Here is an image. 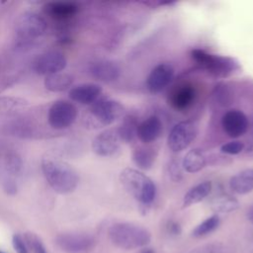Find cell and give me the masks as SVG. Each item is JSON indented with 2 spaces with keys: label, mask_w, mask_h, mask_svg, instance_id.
Returning a JSON list of instances; mask_svg holds the SVG:
<instances>
[{
  "label": "cell",
  "mask_w": 253,
  "mask_h": 253,
  "mask_svg": "<svg viewBox=\"0 0 253 253\" xmlns=\"http://www.w3.org/2000/svg\"><path fill=\"white\" fill-rule=\"evenodd\" d=\"M124 106L115 100L102 99L93 103L85 117V125L92 129L112 125L123 117Z\"/></svg>",
  "instance_id": "cell-4"
},
{
  "label": "cell",
  "mask_w": 253,
  "mask_h": 253,
  "mask_svg": "<svg viewBox=\"0 0 253 253\" xmlns=\"http://www.w3.org/2000/svg\"><path fill=\"white\" fill-rule=\"evenodd\" d=\"M220 223V219L217 214H213L208 218H206L204 221H202L200 224H198L194 230L192 231V235L194 237H204L212 231H214Z\"/></svg>",
  "instance_id": "cell-26"
},
{
  "label": "cell",
  "mask_w": 253,
  "mask_h": 253,
  "mask_svg": "<svg viewBox=\"0 0 253 253\" xmlns=\"http://www.w3.org/2000/svg\"><path fill=\"white\" fill-rule=\"evenodd\" d=\"M77 109L68 101L54 102L47 114V121L49 126L55 129H64L70 126L76 120Z\"/></svg>",
  "instance_id": "cell-7"
},
{
  "label": "cell",
  "mask_w": 253,
  "mask_h": 253,
  "mask_svg": "<svg viewBox=\"0 0 253 253\" xmlns=\"http://www.w3.org/2000/svg\"><path fill=\"white\" fill-rule=\"evenodd\" d=\"M0 253H5V252H3V251H1V250H0Z\"/></svg>",
  "instance_id": "cell-36"
},
{
  "label": "cell",
  "mask_w": 253,
  "mask_h": 253,
  "mask_svg": "<svg viewBox=\"0 0 253 253\" xmlns=\"http://www.w3.org/2000/svg\"><path fill=\"white\" fill-rule=\"evenodd\" d=\"M42 170L48 185L58 194L73 192L79 183L77 172L63 161L43 158L42 160Z\"/></svg>",
  "instance_id": "cell-1"
},
{
  "label": "cell",
  "mask_w": 253,
  "mask_h": 253,
  "mask_svg": "<svg viewBox=\"0 0 253 253\" xmlns=\"http://www.w3.org/2000/svg\"><path fill=\"white\" fill-rule=\"evenodd\" d=\"M28 248H30L34 253H47L44 245L42 244V240L32 232H27L24 235Z\"/></svg>",
  "instance_id": "cell-28"
},
{
  "label": "cell",
  "mask_w": 253,
  "mask_h": 253,
  "mask_svg": "<svg viewBox=\"0 0 253 253\" xmlns=\"http://www.w3.org/2000/svg\"><path fill=\"white\" fill-rule=\"evenodd\" d=\"M191 55L196 62L216 77H225L237 67V62L231 57L211 54L202 49H193Z\"/></svg>",
  "instance_id": "cell-5"
},
{
  "label": "cell",
  "mask_w": 253,
  "mask_h": 253,
  "mask_svg": "<svg viewBox=\"0 0 253 253\" xmlns=\"http://www.w3.org/2000/svg\"><path fill=\"white\" fill-rule=\"evenodd\" d=\"M244 149V143L239 140H233L229 141L227 143H224L220 147V151L225 154H230V155H235Z\"/></svg>",
  "instance_id": "cell-29"
},
{
  "label": "cell",
  "mask_w": 253,
  "mask_h": 253,
  "mask_svg": "<svg viewBox=\"0 0 253 253\" xmlns=\"http://www.w3.org/2000/svg\"><path fill=\"white\" fill-rule=\"evenodd\" d=\"M65 56L58 51H48L37 58L34 63V69L41 75H52L59 73L66 67Z\"/></svg>",
  "instance_id": "cell-11"
},
{
  "label": "cell",
  "mask_w": 253,
  "mask_h": 253,
  "mask_svg": "<svg viewBox=\"0 0 253 253\" xmlns=\"http://www.w3.org/2000/svg\"><path fill=\"white\" fill-rule=\"evenodd\" d=\"M139 253H156V252L152 248H143Z\"/></svg>",
  "instance_id": "cell-34"
},
{
  "label": "cell",
  "mask_w": 253,
  "mask_h": 253,
  "mask_svg": "<svg viewBox=\"0 0 253 253\" xmlns=\"http://www.w3.org/2000/svg\"><path fill=\"white\" fill-rule=\"evenodd\" d=\"M120 182L142 207H149L156 196L154 182L141 171L133 168H125L120 174Z\"/></svg>",
  "instance_id": "cell-2"
},
{
  "label": "cell",
  "mask_w": 253,
  "mask_h": 253,
  "mask_svg": "<svg viewBox=\"0 0 253 253\" xmlns=\"http://www.w3.org/2000/svg\"><path fill=\"white\" fill-rule=\"evenodd\" d=\"M211 208L215 212L226 213L237 210L239 208V203L234 197L227 194H221L211 200Z\"/></svg>",
  "instance_id": "cell-24"
},
{
  "label": "cell",
  "mask_w": 253,
  "mask_h": 253,
  "mask_svg": "<svg viewBox=\"0 0 253 253\" xmlns=\"http://www.w3.org/2000/svg\"><path fill=\"white\" fill-rule=\"evenodd\" d=\"M12 243L17 253H29V248L23 235L19 233L14 234L12 238Z\"/></svg>",
  "instance_id": "cell-30"
},
{
  "label": "cell",
  "mask_w": 253,
  "mask_h": 253,
  "mask_svg": "<svg viewBox=\"0 0 253 253\" xmlns=\"http://www.w3.org/2000/svg\"><path fill=\"white\" fill-rule=\"evenodd\" d=\"M138 123L132 116H127L124 119L121 126L117 128L123 142H130L136 136Z\"/></svg>",
  "instance_id": "cell-25"
},
{
  "label": "cell",
  "mask_w": 253,
  "mask_h": 253,
  "mask_svg": "<svg viewBox=\"0 0 253 253\" xmlns=\"http://www.w3.org/2000/svg\"><path fill=\"white\" fill-rule=\"evenodd\" d=\"M221 126L229 137L237 138L247 131L248 119L239 110H229L221 118Z\"/></svg>",
  "instance_id": "cell-12"
},
{
  "label": "cell",
  "mask_w": 253,
  "mask_h": 253,
  "mask_svg": "<svg viewBox=\"0 0 253 253\" xmlns=\"http://www.w3.org/2000/svg\"><path fill=\"white\" fill-rule=\"evenodd\" d=\"M28 106V102L21 98L2 97L0 98V112H12Z\"/></svg>",
  "instance_id": "cell-27"
},
{
  "label": "cell",
  "mask_w": 253,
  "mask_h": 253,
  "mask_svg": "<svg viewBox=\"0 0 253 253\" xmlns=\"http://www.w3.org/2000/svg\"><path fill=\"white\" fill-rule=\"evenodd\" d=\"M196 97L195 88L191 84H182L176 87L169 96V104L177 111L188 109Z\"/></svg>",
  "instance_id": "cell-17"
},
{
  "label": "cell",
  "mask_w": 253,
  "mask_h": 253,
  "mask_svg": "<svg viewBox=\"0 0 253 253\" xmlns=\"http://www.w3.org/2000/svg\"><path fill=\"white\" fill-rule=\"evenodd\" d=\"M3 176V162H2V154L0 153V180Z\"/></svg>",
  "instance_id": "cell-35"
},
{
  "label": "cell",
  "mask_w": 253,
  "mask_h": 253,
  "mask_svg": "<svg viewBox=\"0 0 253 253\" xmlns=\"http://www.w3.org/2000/svg\"><path fill=\"white\" fill-rule=\"evenodd\" d=\"M89 72L95 79L109 83L116 81L120 77L121 67L113 60L101 59L90 65Z\"/></svg>",
  "instance_id": "cell-14"
},
{
  "label": "cell",
  "mask_w": 253,
  "mask_h": 253,
  "mask_svg": "<svg viewBox=\"0 0 253 253\" xmlns=\"http://www.w3.org/2000/svg\"><path fill=\"white\" fill-rule=\"evenodd\" d=\"M229 188L238 195H245L253 191V168L244 169L233 175L229 180Z\"/></svg>",
  "instance_id": "cell-18"
},
{
  "label": "cell",
  "mask_w": 253,
  "mask_h": 253,
  "mask_svg": "<svg viewBox=\"0 0 253 253\" xmlns=\"http://www.w3.org/2000/svg\"><path fill=\"white\" fill-rule=\"evenodd\" d=\"M198 126L192 121H183L176 124L169 132L167 144L173 152L186 149L196 138Z\"/></svg>",
  "instance_id": "cell-6"
},
{
  "label": "cell",
  "mask_w": 253,
  "mask_h": 253,
  "mask_svg": "<svg viewBox=\"0 0 253 253\" xmlns=\"http://www.w3.org/2000/svg\"><path fill=\"white\" fill-rule=\"evenodd\" d=\"M44 9L51 18L66 20L77 13L78 6L73 2H50L45 5Z\"/></svg>",
  "instance_id": "cell-19"
},
{
  "label": "cell",
  "mask_w": 253,
  "mask_h": 253,
  "mask_svg": "<svg viewBox=\"0 0 253 253\" xmlns=\"http://www.w3.org/2000/svg\"><path fill=\"white\" fill-rule=\"evenodd\" d=\"M173 77V66L169 63H160L150 71L146 79L147 89L150 93H159L171 82Z\"/></svg>",
  "instance_id": "cell-13"
},
{
  "label": "cell",
  "mask_w": 253,
  "mask_h": 253,
  "mask_svg": "<svg viewBox=\"0 0 253 253\" xmlns=\"http://www.w3.org/2000/svg\"><path fill=\"white\" fill-rule=\"evenodd\" d=\"M102 93V87L95 83H83L74 86L69 91V98L82 105L93 104Z\"/></svg>",
  "instance_id": "cell-15"
},
{
  "label": "cell",
  "mask_w": 253,
  "mask_h": 253,
  "mask_svg": "<svg viewBox=\"0 0 253 253\" xmlns=\"http://www.w3.org/2000/svg\"><path fill=\"white\" fill-rule=\"evenodd\" d=\"M167 231L171 235H179L182 231V228H181V225L179 222H177L175 220H170L167 223Z\"/></svg>",
  "instance_id": "cell-32"
},
{
  "label": "cell",
  "mask_w": 253,
  "mask_h": 253,
  "mask_svg": "<svg viewBox=\"0 0 253 253\" xmlns=\"http://www.w3.org/2000/svg\"><path fill=\"white\" fill-rule=\"evenodd\" d=\"M211 191V182L204 181L192 187L184 196L182 208H188L206 199Z\"/></svg>",
  "instance_id": "cell-20"
},
{
  "label": "cell",
  "mask_w": 253,
  "mask_h": 253,
  "mask_svg": "<svg viewBox=\"0 0 253 253\" xmlns=\"http://www.w3.org/2000/svg\"><path fill=\"white\" fill-rule=\"evenodd\" d=\"M122 139L117 128H110L99 133L92 142L93 151L102 157L115 155L121 148Z\"/></svg>",
  "instance_id": "cell-10"
},
{
  "label": "cell",
  "mask_w": 253,
  "mask_h": 253,
  "mask_svg": "<svg viewBox=\"0 0 253 253\" xmlns=\"http://www.w3.org/2000/svg\"><path fill=\"white\" fill-rule=\"evenodd\" d=\"M247 218L253 224V207L250 208L249 211H247Z\"/></svg>",
  "instance_id": "cell-33"
},
{
  "label": "cell",
  "mask_w": 253,
  "mask_h": 253,
  "mask_svg": "<svg viewBox=\"0 0 253 253\" xmlns=\"http://www.w3.org/2000/svg\"><path fill=\"white\" fill-rule=\"evenodd\" d=\"M201 253H227V249L220 243H211L203 247Z\"/></svg>",
  "instance_id": "cell-31"
},
{
  "label": "cell",
  "mask_w": 253,
  "mask_h": 253,
  "mask_svg": "<svg viewBox=\"0 0 253 253\" xmlns=\"http://www.w3.org/2000/svg\"><path fill=\"white\" fill-rule=\"evenodd\" d=\"M109 237L113 244L125 250L146 246L151 239L150 232L137 224L118 222L109 228Z\"/></svg>",
  "instance_id": "cell-3"
},
{
  "label": "cell",
  "mask_w": 253,
  "mask_h": 253,
  "mask_svg": "<svg viewBox=\"0 0 253 253\" xmlns=\"http://www.w3.org/2000/svg\"><path fill=\"white\" fill-rule=\"evenodd\" d=\"M47 24L45 20L36 13H25L16 23V33L22 40H34L44 34Z\"/></svg>",
  "instance_id": "cell-8"
},
{
  "label": "cell",
  "mask_w": 253,
  "mask_h": 253,
  "mask_svg": "<svg viewBox=\"0 0 253 253\" xmlns=\"http://www.w3.org/2000/svg\"><path fill=\"white\" fill-rule=\"evenodd\" d=\"M207 165V158L199 149L189 150L183 158L182 167L189 173L201 171Z\"/></svg>",
  "instance_id": "cell-22"
},
{
  "label": "cell",
  "mask_w": 253,
  "mask_h": 253,
  "mask_svg": "<svg viewBox=\"0 0 253 253\" xmlns=\"http://www.w3.org/2000/svg\"><path fill=\"white\" fill-rule=\"evenodd\" d=\"M162 122L157 116H150L137 126L136 136L143 143L155 141L162 132Z\"/></svg>",
  "instance_id": "cell-16"
},
{
  "label": "cell",
  "mask_w": 253,
  "mask_h": 253,
  "mask_svg": "<svg viewBox=\"0 0 253 253\" xmlns=\"http://www.w3.org/2000/svg\"><path fill=\"white\" fill-rule=\"evenodd\" d=\"M56 245L66 253H87L95 245V239L84 233H62L55 238Z\"/></svg>",
  "instance_id": "cell-9"
},
{
  "label": "cell",
  "mask_w": 253,
  "mask_h": 253,
  "mask_svg": "<svg viewBox=\"0 0 253 253\" xmlns=\"http://www.w3.org/2000/svg\"><path fill=\"white\" fill-rule=\"evenodd\" d=\"M156 158V151L152 147H137L132 152L133 163L141 170H149Z\"/></svg>",
  "instance_id": "cell-21"
},
{
  "label": "cell",
  "mask_w": 253,
  "mask_h": 253,
  "mask_svg": "<svg viewBox=\"0 0 253 253\" xmlns=\"http://www.w3.org/2000/svg\"><path fill=\"white\" fill-rule=\"evenodd\" d=\"M73 83V77L67 73H55L44 79V86L51 92H62L68 89Z\"/></svg>",
  "instance_id": "cell-23"
}]
</instances>
